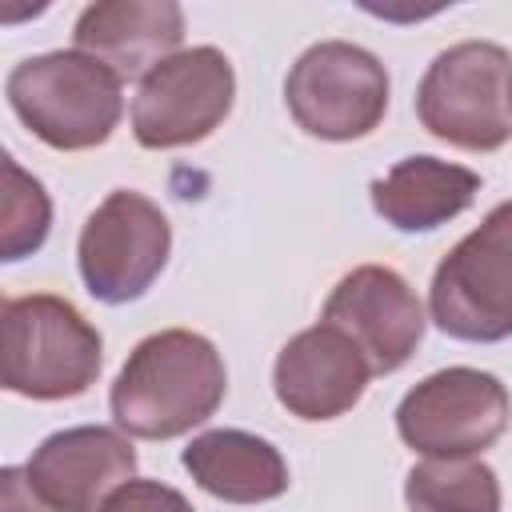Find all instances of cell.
<instances>
[{"label":"cell","mask_w":512,"mask_h":512,"mask_svg":"<svg viewBox=\"0 0 512 512\" xmlns=\"http://www.w3.org/2000/svg\"><path fill=\"white\" fill-rule=\"evenodd\" d=\"M228 392L224 356L192 328L144 336L112 380L108 408L120 432L136 440H176L208 424Z\"/></svg>","instance_id":"cell-1"},{"label":"cell","mask_w":512,"mask_h":512,"mask_svg":"<svg viewBox=\"0 0 512 512\" xmlns=\"http://www.w3.org/2000/svg\"><path fill=\"white\" fill-rule=\"evenodd\" d=\"M0 380L28 400L84 396L104 368V336L52 292L8 296L0 308Z\"/></svg>","instance_id":"cell-2"},{"label":"cell","mask_w":512,"mask_h":512,"mask_svg":"<svg viewBox=\"0 0 512 512\" xmlns=\"http://www.w3.org/2000/svg\"><path fill=\"white\" fill-rule=\"evenodd\" d=\"M4 96L16 120L56 152L100 148L124 116V80L76 48L20 60Z\"/></svg>","instance_id":"cell-3"},{"label":"cell","mask_w":512,"mask_h":512,"mask_svg":"<svg viewBox=\"0 0 512 512\" xmlns=\"http://www.w3.org/2000/svg\"><path fill=\"white\" fill-rule=\"evenodd\" d=\"M428 312L436 328L464 344L512 336V200L496 204L432 272Z\"/></svg>","instance_id":"cell-4"},{"label":"cell","mask_w":512,"mask_h":512,"mask_svg":"<svg viewBox=\"0 0 512 512\" xmlns=\"http://www.w3.org/2000/svg\"><path fill=\"white\" fill-rule=\"evenodd\" d=\"M508 76L512 56L492 40L444 48L416 84V116L424 132L464 152L504 148L512 136Z\"/></svg>","instance_id":"cell-5"},{"label":"cell","mask_w":512,"mask_h":512,"mask_svg":"<svg viewBox=\"0 0 512 512\" xmlns=\"http://www.w3.org/2000/svg\"><path fill=\"white\" fill-rule=\"evenodd\" d=\"M284 104L316 140H364L388 112V68L352 40H320L288 68Z\"/></svg>","instance_id":"cell-6"},{"label":"cell","mask_w":512,"mask_h":512,"mask_svg":"<svg viewBox=\"0 0 512 512\" xmlns=\"http://www.w3.org/2000/svg\"><path fill=\"white\" fill-rule=\"evenodd\" d=\"M512 420V396L500 376L456 364L424 376L396 404L400 440L428 460L488 452Z\"/></svg>","instance_id":"cell-7"},{"label":"cell","mask_w":512,"mask_h":512,"mask_svg":"<svg viewBox=\"0 0 512 512\" xmlns=\"http://www.w3.org/2000/svg\"><path fill=\"white\" fill-rule=\"evenodd\" d=\"M232 100V60L212 44L180 48L140 80L132 96V136L152 152L200 144L228 120Z\"/></svg>","instance_id":"cell-8"},{"label":"cell","mask_w":512,"mask_h":512,"mask_svg":"<svg viewBox=\"0 0 512 512\" xmlns=\"http://www.w3.org/2000/svg\"><path fill=\"white\" fill-rule=\"evenodd\" d=\"M172 252V224L156 200L132 188H116L84 220L76 240V264L84 288L100 304L140 300L164 272Z\"/></svg>","instance_id":"cell-9"},{"label":"cell","mask_w":512,"mask_h":512,"mask_svg":"<svg viewBox=\"0 0 512 512\" xmlns=\"http://www.w3.org/2000/svg\"><path fill=\"white\" fill-rule=\"evenodd\" d=\"M320 320L340 328L360 348L372 376L400 372L428 328L420 296L388 264H360L348 276H340L324 300Z\"/></svg>","instance_id":"cell-10"},{"label":"cell","mask_w":512,"mask_h":512,"mask_svg":"<svg viewBox=\"0 0 512 512\" xmlns=\"http://www.w3.org/2000/svg\"><path fill=\"white\" fill-rule=\"evenodd\" d=\"M24 472L52 512H100L116 488L136 480V448L120 428L76 424L44 436Z\"/></svg>","instance_id":"cell-11"},{"label":"cell","mask_w":512,"mask_h":512,"mask_svg":"<svg viewBox=\"0 0 512 512\" xmlns=\"http://www.w3.org/2000/svg\"><path fill=\"white\" fill-rule=\"evenodd\" d=\"M372 380L368 360L360 348L332 324H312L296 332L272 364V388L276 400L296 420H336L352 412Z\"/></svg>","instance_id":"cell-12"},{"label":"cell","mask_w":512,"mask_h":512,"mask_svg":"<svg viewBox=\"0 0 512 512\" xmlns=\"http://www.w3.org/2000/svg\"><path fill=\"white\" fill-rule=\"evenodd\" d=\"M76 52L100 60L120 80L148 76L180 52L184 12L172 0H96L76 16Z\"/></svg>","instance_id":"cell-13"},{"label":"cell","mask_w":512,"mask_h":512,"mask_svg":"<svg viewBox=\"0 0 512 512\" xmlns=\"http://www.w3.org/2000/svg\"><path fill=\"white\" fill-rule=\"evenodd\" d=\"M184 472L224 504H264L288 492V464L280 448L244 428H208L180 452Z\"/></svg>","instance_id":"cell-14"},{"label":"cell","mask_w":512,"mask_h":512,"mask_svg":"<svg viewBox=\"0 0 512 512\" xmlns=\"http://www.w3.org/2000/svg\"><path fill=\"white\" fill-rule=\"evenodd\" d=\"M372 212L396 232H432L456 220L480 192V176L436 156H404L372 180Z\"/></svg>","instance_id":"cell-15"},{"label":"cell","mask_w":512,"mask_h":512,"mask_svg":"<svg viewBox=\"0 0 512 512\" xmlns=\"http://www.w3.org/2000/svg\"><path fill=\"white\" fill-rule=\"evenodd\" d=\"M408 512H500V480L480 456L420 460L404 476Z\"/></svg>","instance_id":"cell-16"},{"label":"cell","mask_w":512,"mask_h":512,"mask_svg":"<svg viewBox=\"0 0 512 512\" xmlns=\"http://www.w3.org/2000/svg\"><path fill=\"white\" fill-rule=\"evenodd\" d=\"M52 228V200L44 184L4 152V200H0V260L16 264L44 248Z\"/></svg>","instance_id":"cell-17"},{"label":"cell","mask_w":512,"mask_h":512,"mask_svg":"<svg viewBox=\"0 0 512 512\" xmlns=\"http://www.w3.org/2000/svg\"><path fill=\"white\" fill-rule=\"evenodd\" d=\"M100 512H196V508L172 484H160V480H128L124 488H116L108 496V504Z\"/></svg>","instance_id":"cell-18"},{"label":"cell","mask_w":512,"mask_h":512,"mask_svg":"<svg viewBox=\"0 0 512 512\" xmlns=\"http://www.w3.org/2000/svg\"><path fill=\"white\" fill-rule=\"evenodd\" d=\"M0 512H52L40 496H36V488L28 484V472L24 468H4L0 472Z\"/></svg>","instance_id":"cell-19"},{"label":"cell","mask_w":512,"mask_h":512,"mask_svg":"<svg viewBox=\"0 0 512 512\" xmlns=\"http://www.w3.org/2000/svg\"><path fill=\"white\" fill-rule=\"evenodd\" d=\"M508 116H512V76H508Z\"/></svg>","instance_id":"cell-20"}]
</instances>
